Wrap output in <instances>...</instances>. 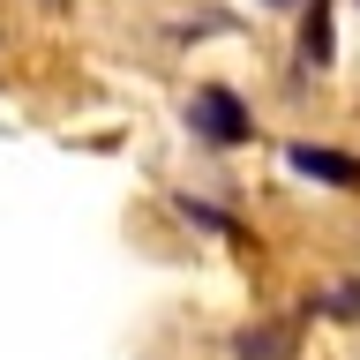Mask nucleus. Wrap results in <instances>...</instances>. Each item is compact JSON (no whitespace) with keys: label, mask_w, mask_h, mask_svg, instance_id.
Segmentation results:
<instances>
[{"label":"nucleus","mask_w":360,"mask_h":360,"mask_svg":"<svg viewBox=\"0 0 360 360\" xmlns=\"http://www.w3.org/2000/svg\"><path fill=\"white\" fill-rule=\"evenodd\" d=\"M188 128L210 143V150H233V143H248L255 135V112L233 98V90H218V83H202L195 98H188Z\"/></svg>","instance_id":"1"},{"label":"nucleus","mask_w":360,"mask_h":360,"mask_svg":"<svg viewBox=\"0 0 360 360\" xmlns=\"http://www.w3.org/2000/svg\"><path fill=\"white\" fill-rule=\"evenodd\" d=\"M285 165H292V173H308V180H330V188H360V158L323 150V143H292Z\"/></svg>","instance_id":"2"},{"label":"nucleus","mask_w":360,"mask_h":360,"mask_svg":"<svg viewBox=\"0 0 360 360\" xmlns=\"http://www.w3.org/2000/svg\"><path fill=\"white\" fill-rule=\"evenodd\" d=\"M240 360H292V323H255V330L233 338Z\"/></svg>","instance_id":"3"},{"label":"nucleus","mask_w":360,"mask_h":360,"mask_svg":"<svg viewBox=\"0 0 360 360\" xmlns=\"http://www.w3.org/2000/svg\"><path fill=\"white\" fill-rule=\"evenodd\" d=\"M308 60H330V15H323V0H315V22H308Z\"/></svg>","instance_id":"4"},{"label":"nucleus","mask_w":360,"mask_h":360,"mask_svg":"<svg viewBox=\"0 0 360 360\" xmlns=\"http://www.w3.org/2000/svg\"><path fill=\"white\" fill-rule=\"evenodd\" d=\"M278 8H292V0H278Z\"/></svg>","instance_id":"5"}]
</instances>
